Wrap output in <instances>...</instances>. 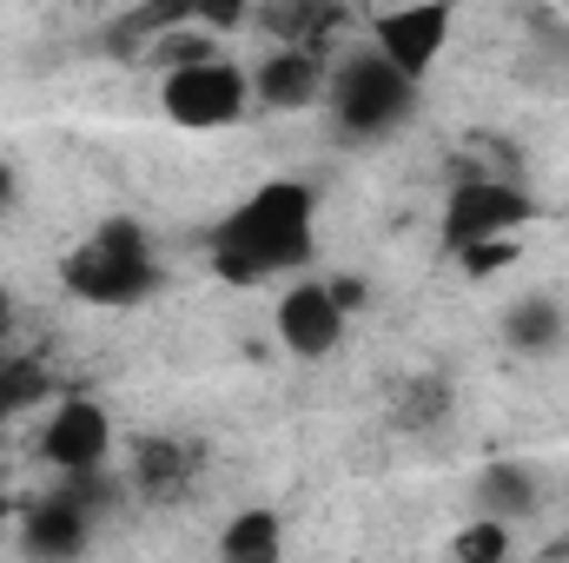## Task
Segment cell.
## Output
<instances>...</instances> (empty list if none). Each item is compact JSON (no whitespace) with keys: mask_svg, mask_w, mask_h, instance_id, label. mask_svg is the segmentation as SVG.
Masks as SVG:
<instances>
[{"mask_svg":"<svg viewBox=\"0 0 569 563\" xmlns=\"http://www.w3.org/2000/svg\"><path fill=\"white\" fill-rule=\"evenodd\" d=\"M212 273L232 285H266L318 259V192L305 179H266L206 233Z\"/></svg>","mask_w":569,"mask_h":563,"instance_id":"6da1fadb","label":"cell"},{"mask_svg":"<svg viewBox=\"0 0 569 563\" xmlns=\"http://www.w3.org/2000/svg\"><path fill=\"white\" fill-rule=\"evenodd\" d=\"M425 107V87L405 80L371 40L351 47L345 60H331V87H325V120L331 140L345 146H385L391 134H405Z\"/></svg>","mask_w":569,"mask_h":563,"instance_id":"7a4b0ae2","label":"cell"},{"mask_svg":"<svg viewBox=\"0 0 569 563\" xmlns=\"http://www.w3.org/2000/svg\"><path fill=\"white\" fill-rule=\"evenodd\" d=\"M60 285L80 298V305H100V312H133L146 305L159 285H166V266H159V246L140 219L113 213L100 219L60 266Z\"/></svg>","mask_w":569,"mask_h":563,"instance_id":"3957f363","label":"cell"},{"mask_svg":"<svg viewBox=\"0 0 569 563\" xmlns=\"http://www.w3.org/2000/svg\"><path fill=\"white\" fill-rule=\"evenodd\" d=\"M159 113L186 134H219V127H239L252 120V73L219 53V60H199V67H179V73H159Z\"/></svg>","mask_w":569,"mask_h":563,"instance_id":"277c9868","label":"cell"},{"mask_svg":"<svg viewBox=\"0 0 569 563\" xmlns=\"http://www.w3.org/2000/svg\"><path fill=\"white\" fill-rule=\"evenodd\" d=\"M537 219V199L530 186L517 179H457L443 192V246L450 253H470V246H497V239H517L523 226Z\"/></svg>","mask_w":569,"mask_h":563,"instance_id":"5b68a950","label":"cell"},{"mask_svg":"<svg viewBox=\"0 0 569 563\" xmlns=\"http://www.w3.org/2000/svg\"><path fill=\"white\" fill-rule=\"evenodd\" d=\"M113 412L87 392H67L60 405H47V424H40V464H53L60 477H93L107 471L113 457Z\"/></svg>","mask_w":569,"mask_h":563,"instance_id":"8992f818","label":"cell"},{"mask_svg":"<svg viewBox=\"0 0 569 563\" xmlns=\"http://www.w3.org/2000/svg\"><path fill=\"white\" fill-rule=\"evenodd\" d=\"M93 531H100V511L73 484H53L20 511V563H87Z\"/></svg>","mask_w":569,"mask_h":563,"instance_id":"52a82bcc","label":"cell"},{"mask_svg":"<svg viewBox=\"0 0 569 563\" xmlns=\"http://www.w3.org/2000/svg\"><path fill=\"white\" fill-rule=\"evenodd\" d=\"M246 73H252V113H311L325 107L331 87V60L318 47H272Z\"/></svg>","mask_w":569,"mask_h":563,"instance_id":"ba28073f","label":"cell"},{"mask_svg":"<svg viewBox=\"0 0 569 563\" xmlns=\"http://www.w3.org/2000/svg\"><path fill=\"white\" fill-rule=\"evenodd\" d=\"M450 27H457L450 7H391V13H371V47H378L405 80L425 87L430 67H437V53L450 47Z\"/></svg>","mask_w":569,"mask_h":563,"instance_id":"9c48e42d","label":"cell"},{"mask_svg":"<svg viewBox=\"0 0 569 563\" xmlns=\"http://www.w3.org/2000/svg\"><path fill=\"white\" fill-rule=\"evenodd\" d=\"M272 325H279V345L291 358H331V352L345 345V325H351V318L338 312V298H331L325 279H298L279 298Z\"/></svg>","mask_w":569,"mask_h":563,"instance_id":"30bf717a","label":"cell"},{"mask_svg":"<svg viewBox=\"0 0 569 563\" xmlns=\"http://www.w3.org/2000/svg\"><path fill=\"white\" fill-rule=\"evenodd\" d=\"M199 484V444L192 437H172V431H152L133 437V464H127V491L146 504H179L192 497Z\"/></svg>","mask_w":569,"mask_h":563,"instance_id":"8fae6325","label":"cell"},{"mask_svg":"<svg viewBox=\"0 0 569 563\" xmlns=\"http://www.w3.org/2000/svg\"><path fill=\"white\" fill-rule=\"evenodd\" d=\"M497 332H503V345H510L517 358H557L569 345V305L557 292H523V298L503 305Z\"/></svg>","mask_w":569,"mask_h":563,"instance_id":"7c38bea8","label":"cell"},{"mask_svg":"<svg viewBox=\"0 0 569 563\" xmlns=\"http://www.w3.org/2000/svg\"><path fill=\"white\" fill-rule=\"evenodd\" d=\"M470 504H477V517H490V524H523V517H537L543 484H537L530 464L497 457V464H483V471L470 477Z\"/></svg>","mask_w":569,"mask_h":563,"instance_id":"4fadbf2b","label":"cell"},{"mask_svg":"<svg viewBox=\"0 0 569 563\" xmlns=\"http://www.w3.org/2000/svg\"><path fill=\"white\" fill-rule=\"evenodd\" d=\"M219 563H284V517L272 504L232 511L219 531Z\"/></svg>","mask_w":569,"mask_h":563,"instance_id":"5bb4252c","label":"cell"},{"mask_svg":"<svg viewBox=\"0 0 569 563\" xmlns=\"http://www.w3.org/2000/svg\"><path fill=\"white\" fill-rule=\"evenodd\" d=\"M40 405H60L53 398V372L40 358H0V424L27 418Z\"/></svg>","mask_w":569,"mask_h":563,"instance_id":"9a60e30c","label":"cell"},{"mask_svg":"<svg viewBox=\"0 0 569 563\" xmlns=\"http://www.w3.org/2000/svg\"><path fill=\"white\" fill-rule=\"evenodd\" d=\"M450 563H510V524L470 517V524L450 537Z\"/></svg>","mask_w":569,"mask_h":563,"instance_id":"2e32d148","label":"cell"},{"mask_svg":"<svg viewBox=\"0 0 569 563\" xmlns=\"http://www.w3.org/2000/svg\"><path fill=\"white\" fill-rule=\"evenodd\" d=\"M192 20L219 40V33H239L252 20V7H239V0H192Z\"/></svg>","mask_w":569,"mask_h":563,"instance_id":"e0dca14e","label":"cell"},{"mask_svg":"<svg viewBox=\"0 0 569 563\" xmlns=\"http://www.w3.org/2000/svg\"><path fill=\"white\" fill-rule=\"evenodd\" d=\"M457 259H463V273H470V279H490L497 266H510V259H517V239H497V246H470V253H457Z\"/></svg>","mask_w":569,"mask_h":563,"instance_id":"ac0fdd59","label":"cell"},{"mask_svg":"<svg viewBox=\"0 0 569 563\" xmlns=\"http://www.w3.org/2000/svg\"><path fill=\"white\" fill-rule=\"evenodd\" d=\"M325 285H331V298H338V312H345V318H351V312L365 305V279H351V273H338V279H325Z\"/></svg>","mask_w":569,"mask_h":563,"instance_id":"d6986e66","label":"cell"},{"mask_svg":"<svg viewBox=\"0 0 569 563\" xmlns=\"http://www.w3.org/2000/svg\"><path fill=\"white\" fill-rule=\"evenodd\" d=\"M7 213H20V166L13 159H0V219Z\"/></svg>","mask_w":569,"mask_h":563,"instance_id":"ffe728a7","label":"cell"},{"mask_svg":"<svg viewBox=\"0 0 569 563\" xmlns=\"http://www.w3.org/2000/svg\"><path fill=\"white\" fill-rule=\"evenodd\" d=\"M13 318H20V305H13V292L0 285V352H7V338H13Z\"/></svg>","mask_w":569,"mask_h":563,"instance_id":"44dd1931","label":"cell"},{"mask_svg":"<svg viewBox=\"0 0 569 563\" xmlns=\"http://www.w3.org/2000/svg\"><path fill=\"white\" fill-rule=\"evenodd\" d=\"M13 517H20V504H13V497L0 491V537H7V524H13Z\"/></svg>","mask_w":569,"mask_h":563,"instance_id":"7402d4cb","label":"cell"}]
</instances>
